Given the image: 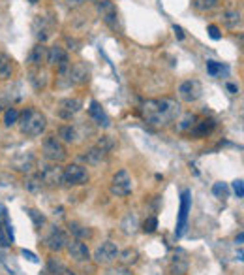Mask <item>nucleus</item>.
Segmentation results:
<instances>
[{"mask_svg":"<svg viewBox=\"0 0 244 275\" xmlns=\"http://www.w3.org/2000/svg\"><path fill=\"white\" fill-rule=\"evenodd\" d=\"M64 268H66V266L60 264L56 258H51V260H49V264H47V274L49 275H60L64 272Z\"/></svg>","mask_w":244,"mask_h":275,"instance_id":"obj_35","label":"nucleus"},{"mask_svg":"<svg viewBox=\"0 0 244 275\" xmlns=\"http://www.w3.org/2000/svg\"><path fill=\"white\" fill-rule=\"evenodd\" d=\"M42 151H43V157L49 160V162H53V164L64 162L66 157H68L64 143L56 136H47L45 138V139H43V143H42Z\"/></svg>","mask_w":244,"mask_h":275,"instance_id":"obj_3","label":"nucleus"},{"mask_svg":"<svg viewBox=\"0 0 244 275\" xmlns=\"http://www.w3.org/2000/svg\"><path fill=\"white\" fill-rule=\"evenodd\" d=\"M11 243H13V241L10 240V236L6 232L4 224H0V245H2V247H10Z\"/></svg>","mask_w":244,"mask_h":275,"instance_id":"obj_40","label":"nucleus"},{"mask_svg":"<svg viewBox=\"0 0 244 275\" xmlns=\"http://www.w3.org/2000/svg\"><path fill=\"white\" fill-rule=\"evenodd\" d=\"M214 127H216V121H214V119H203V121H197V123L193 125V128L190 130V134L193 138H203V136H207V134H211L214 130Z\"/></svg>","mask_w":244,"mask_h":275,"instance_id":"obj_18","label":"nucleus"},{"mask_svg":"<svg viewBox=\"0 0 244 275\" xmlns=\"http://www.w3.org/2000/svg\"><path fill=\"white\" fill-rule=\"evenodd\" d=\"M227 89L231 91V95H237V93H239V87H237V85H233V83L227 85Z\"/></svg>","mask_w":244,"mask_h":275,"instance_id":"obj_46","label":"nucleus"},{"mask_svg":"<svg viewBox=\"0 0 244 275\" xmlns=\"http://www.w3.org/2000/svg\"><path fill=\"white\" fill-rule=\"evenodd\" d=\"M21 254L27 258V260H30V262H38V256H36L34 253H30V251H27V249H23Z\"/></svg>","mask_w":244,"mask_h":275,"instance_id":"obj_43","label":"nucleus"},{"mask_svg":"<svg viewBox=\"0 0 244 275\" xmlns=\"http://www.w3.org/2000/svg\"><path fill=\"white\" fill-rule=\"evenodd\" d=\"M90 77V70L86 68L85 64L77 63L74 66H70V79H72V85H83L88 81Z\"/></svg>","mask_w":244,"mask_h":275,"instance_id":"obj_16","label":"nucleus"},{"mask_svg":"<svg viewBox=\"0 0 244 275\" xmlns=\"http://www.w3.org/2000/svg\"><path fill=\"white\" fill-rule=\"evenodd\" d=\"M96 8H98V13H100L102 21L106 23L107 27L117 29L118 27V10L111 0H100Z\"/></svg>","mask_w":244,"mask_h":275,"instance_id":"obj_8","label":"nucleus"},{"mask_svg":"<svg viewBox=\"0 0 244 275\" xmlns=\"http://www.w3.org/2000/svg\"><path fill=\"white\" fill-rule=\"evenodd\" d=\"M13 166H15V170H21V172H30L32 166H34V157L30 153H27L21 157V160H15Z\"/></svg>","mask_w":244,"mask_h":275,"instance_id":"obj_30","label":"nucleus"},{"mask_svg":"<svg viewBox=\"0 0 244 275\" xmlns=\"http://www.w3.org/2000/svg\"><path fill=\"white\" fill-rule=\"evenodd\" d=\"M30 83L34 85V89H36V91H40V89H43L45 83H47V74L43 72L42 68H36V70L32 72Z\"/></svg>","mask_w":244,"mask_h":275,"instance_id":"obj_27","label":"nucleus"},{"mask_svg":"<svg viewBox=\"0 0 244 275\" xmlns=\"http://www.w3.org/2000/svg\"><path fill=\"white\" fill-rule=\"evenodd\" d=\"M156 228H158V219H156V217H150V219H147L145 224H143V230H145V232H149V234L154 232Z\"/></svg>","mask_w":244,"mask_h":275,"instance_id":"obj_39","label":"nucleus"},{"mask_svg":"<svg viewBox=\"0 0 244 275\" xmlns=\"http://www.w3.org/2000/svg\"><path fill=\"white\" fill-rule=\"evenodd\" d=\"M195 123H197V117L193 115V113H186V115H184L181 121H179L177 130H179V132H190Z\"/></svg>","mask_w":244,"mask_h":275,"instance_id":"obj_28","label":"nucleus"},{"mask_svg":"<svg viewBox=\"0 0 244 275\" xmlns=\"http://www.w3.org/2000/svg\"><path fill=\"white\" fill-rule=\"evenodd\" d=\"M28 2H30V4H38V2H40V0H28Z\"/></svg>","mask_w":244,"mask_h":275,"instance_id":"obj_50","label":"nucleus"},{"mask_svg":"<svg viewBox=\"0 0 244 275\" xmlns=\"http://www.w3.org/2000/svg\"><path fill=\"white\" fill-rule=\"evenodd\" d=\"M45 187L43 185V181L40 175H27L25 177V189L32 194H36V192H42V189Z\"/></svg>","mask_w":244,"mask_h":275,"instance_id":"obj_22","label":"nucleus"},{"mask_svg":"<svg viewBox=\"0 0 244 275\" xmlns=\"http://www.w3.org/2000/svg\"><path fill=\"white\" fill-rule=\"evenodd\" d=\"M64 172V183L66 185H85L88 181V172L81 164H68Z\"/></svg>","mask_w":244,"mask_h":275,"instance_id":"obj_7","label":"nucleus"},{"mask_svg":"<svg viewBox=\"0 0 244 275\" xmlns=\"http://www.w3.org/2000/svg\"><path fill=\"white\" fill-rule=\"evenodd\" d=\"M106 157H107L106 151H102V149H98V147H92L83 155V160H85L86 164H90V166H96V164H100L102 160H106Z\"/></svg>","mask_w":244,"mask_h":275,"instance_id":"obj_20","label":"nucleus"},{"mask_svg":"<svg viewBox=\"0 0 244 275\" xmlns=\"http://www.w3.org/2000/svg\"><path fill=\"white\" fill-rule=\"evenodd\" d=\"M83 107V102L79 98H64L58 102V107H56V113L60 119H72L75 113H79Z\"/></svg>","mask_w":244,"mask_h":275,"instance_id":"obj_11","label":"nucleus"},{"mask_svg":"<svg viewBox=\"0 0 244 275\" xmlns=\"http://www.w3.org/2000/svg\"><path fill=\"white\" fill-rule=\"evenodd\" d=\"M27 213H28V217L32 219V222L36 224V226H42V224H45V217H43L42 213L38 211V209H27Z\"/></svg>","mask_w":244,"mask_h":275,"instance_id":"obj_38","label":"nucleus"},{"mask_svg":"<svg viewBox=\"0 0 244 275\" xmlns=\"http://www.w3.org/2000/svg\"><path fill=\"white\" fill-rule=\"evenodd\" d=\"M13 75V61L8 55L0 53V79H10Z\"/></svg>","mask_w":244,"mask_h":275,"instance_id":"obj_21","label":"nucleus"},{"mask_svg":"<svg viewBox=\"0 0 244 275\" xmlns=\"http://www.w3.org/2000/svg\"><path fill=\"white\" fill-rule=\"evenodd\" d=\"M107 275H130L126 270H117V272H109Z\"/></svg>","mask_w":244,"mask_h":275,"instance_id":"obj_47","label":"nucleus"},{"mask_svg":"<svg viewBox=\"0 0 244 275\" xmlns=\"http://www.w3.org/2000/svg\"><path fill=\"white\" fill-rule=\"evenodd\" d=\"M141 115L143 119L154 125V127H163L169 125L181 115V104L171 98H154V100H145L141 104Z\"/></svg>","mask_w":244,"mask_h":275,"instance_id":"obj_1","label":"nucleus"},{"mask_svg":"<svg viewBox=\"0 0 244 275\" xmlns=\"http://www.w3.org/2000/svg\"><path fill=\"white\" fill-rule=\"evenodd\" d=\"M222 21L223 25L227 27V29H237V27H241V23H243V19H241V13L235 10H229L225 11L222 15Z\"/></svg>","mask_w":244,"mask_h":275,"instance_id":"obj_23","label":"nucleus"},{"mask_svg":"<svg viewBox=\"0 0 244 275\" xmlns=\"http://www.w3.org/2000/svg\"><path fill=\"white\" fill-rule=\"evenodd\" d=\"M17 121H19V111L15 107H8L6 113H4V127H13V125H17Z\"/></svg>","mask_w":244,"mask_h":275,"instance_id":"obj_31","label":"nucleus"},{"mask_svg":"<svg viewBox=\"0 0 244 275\" xmlns=\"http://www.w3.org/2000/svg\"><path fill=\"white\" fill-rule=\"evenodd\" d=\"M122 230H124V234H136V230H137V217L130 213L122 221Z\"/></svg>","mask_w":244,"mask_h":275,"instance_id":"obj_32","label":"nucleus"},{"mask_svg":"<svg viewBox=\"0 0 244 275\" xmlns=\"http://www.w3.org/2000/svg\"><path fill=\"white\" fill-rule=\"evenodd\" d=\"M75 138H77V132L72 125H64V127L58 128V139L62 143H74Z\"/></svg>","mask_w":244,"mask_h":275,"instance_id":"obj_24","label":"nucleus"},{"mask_svg":"<svg viewBox=\"0 0 244 275\" xmlns=\"http://www.w3.org/2000/svg\"><path fill=\"white\" fill-rule=\"evenodd\" d=\"M45 63H49L51 66H56V70H60V68H66V66H70V57L68 53L64 51L60 45H53V47H49L47 49V61Z\"/></svg>","mask_w":244,"mask_h":275,"instance_id":"obj_12","label":"nucleus"},{"mask_svg":"<svg viewBox=\"0 0 244 275\" xmlns=\"http://www.w3.org/2000/svg\"><path fill=\"white\" fill-rule=\"evenodd\" d=\"M47 61V47L43 43H36L28 53V63L34 66V68H42V64Z\"/></svg>","mask_w":244,"mask_h":275,"instance_id":"obj_17","label":"nucleus"},{"mask_svg":"<svg viewBox=\"0 0 244 275\" xmlns=\"http://www.w3.org/2000/svg\"><path fill=\"white\" fill-rule=\"evenodd\" d=\"M213 192L214 196H218V198H227L229 196V191H227V185L225 183H214Z\"/></svg>","mask_w":244,"mask_h":275,"instance_id":"obj_37","label":"nucleus"},{"mask_svg":"<svg viewBox=\"0 0 244 275\" xmlns=\"http://www.w3.org/2000/svg\"><path fill=\"white\" fill-rule=\"evenodd\" d=\"M34 31H36V38L40 40V43H43L47 38H49V34H51V27L47 25V17H42V15H38L36 17V21H34Z\"/></svg>","mask_w":244,"mask_h":275,"instance_id":"obj_19","label":"nucleus"},{"mask_svg":"<svg viewBox=\"0 0 244 275\" xmlns=\"http://www.w3.org/2000/svg\"><path fill=\"white\" fill-rule=\"evenodd\" d=\"M66 251H68V254H70V258H74L75 262H85V260L90 258V251H88L86 243H83V240L68 241Z\"/></svg>","mask_w":244,"mask_h":275,"instance_id":"obj_13","label":"nucleus"},{"mask_svg":"<svg viewBox=\"0 0 244 275\" xmlns=\"http://www.w3.org/2000/svg\"><path fill=\"white\" fill-rule=\"evenodd\" d=\"M88 113H90V117L96 121V125L102 128H109V125H111V119L107 117V113L104 111V107L100 106L96 100H92L90 102V107H88Z\"/></svg>","mask_w":244,"mask_h":275,"instance_id":"obj_15","label":"nucleus"},{"mask_svg":"<svg viewBox=\"0 0 244 275\" xmlns=\"http://www.w3.org/2000/svg\"><path fill=\"white\" fill-rule=\"evenodd\" d=\"M177 93H179L181 100H184V102H195V100L201 98L203 85L199 83L197 79H186V81H182V83L179 85Z\"/></svg>","mask_w":244,"mask_h":275,"instance_id":"obj_6","label":"nucleus"},{"mask_svg":"<svg viewBox=\"0 0 244 275\" xmlns=\"http://www.w3.org/2000/svg\"><path fill=\"white\" fill-rule=\"evenodd\" d=\"M117 258H118V249L113 241L102 243L98 249H96V253H94V260L98 262V264H104V266L113 264Z\"/></svg>","mask_w":244,"mask_h":275,"instance_id":"obj_10","label":"nucleus"},{"mask_svg":"<svg viewBox=\"0 0 244 275\" xmlns=\"http://www.w3.org/2000/svg\"><path fill=\"white\" fill-rule=\"evenodd\" d=\"M207 72H209V75H213V77H218V75H222V72H227V68H223L222 63L207 61Z\"/></svg>","mask_w":244,"mask_h":275,"instance_id":"obj_33","label":"nucleus"},{"mask_svg":"<svg viewBox=\"0 0 244 275\" xmlns=\"http://www.w3.org/2000/svg\"><path fill=\"white\" fill-rule=\"evenodd\" d=\"M233 191H235V194H237V198H243V196H244L243 179H235L233 181Z\"/></svg>","mask_w":244,"mask_h":275,"instance_id":"obj_41","label":"nucleus"},{"mask_svg":"<svg viewBox=\"0 0 244 275\" xmlns=\"http://www.w3.org/2000/svg\"><path fill=\"white\" fill-rule=\"evenodd\" d=\"M70 232L75 236V240H85V238H92V230L90 228H85V226H81V224H77V222H70Z\"/></svg>","mask_w":244,"mask_h":275,"instance_id":"obj_26","label":"nucleus"},{"mask_svg":"<svg viewBox=\"0 0 244 275\" xmlns=\"http://www.w3.org/2000/svg\"><path fill=\"white\" fill-rule=\"evenodd\" d=\"M60 275H75L74 272H72V270H68V268H64V272Z\"/></svg>","mask_w":244,"mask_h":275,"instance_id":"obj_49","label":"nucleus"},{"mask_svg":"<svg viewBox=\"0 0 244 275\" xmlns=\"http://www.w3.org/2000/svg\"><path fill=\"white\" fill-rule=\"evenodd\" d=\"M139 258V253L136 249H132V247H128L126 251H122V253H118V260L122 262V266H132L136 264Z\"/></svg>","mask_w":244,"mask_h":275,"instance_id":"obj_25","label":"nucleus"},{"mask_svg":"<svg viewBox=\"0 0 244 275\" xmlns=\"http://www.w3.org/2000/svg\"><path fill=\"white\" fill-rule=\"evenodd\" d=\"M190 206H191V192L186 189L182 191L181 194V209H179V222H177V230H175V236L181 238L184 230H186V222H188V213H190Z\"/></svg>","mask_w":244,"mask_h":275,"instance_id":"obj_9","label":"nucleus"},{"mask_svg":"<svg viewBox=\"0 0 244 275\" xmlns=\"http://www.w3.org/2000/svg\"><path fill=\"white\" fill-rule=\"evenodd\" d=\"M173 31H175V36H177L179 40H184V32H182V29L179 27V25H175V27H173Z\"/></svg>","mask_w":244,"mask_h":275,"instance_id":"obj_45","label":"nucleus"},{"mask_svg":"<svg viewBox=\"0 0 244 275\" xmlns=\"http://www.w3.org/2000/svg\"><path fill=\"white\" fill-rule=\"evenodd\" d=\"M86 2H92V0H68V6L70 8H77V6H83Z\"/></svg>","mask_w":244,"mask_h":275,"instance_id":"obj_44","label":"nucleus"},{"mask_svg":"<svg viewBox=\"0 0 244 275\" xmlns=\"http://www.w3.org/2000/svg\"><path fill=\"white\" fill-rule=\"evenodd\" d=\"M186 270H188V262H186V258H182V256H173V266H171V272L173 275H184L186 274Z\"/></svg>","mask_w":244,"mask_h":275,"instance_id":"obj_29","label":"nucleus"},{"mask_svg":"<svg viewBox=\"0 0 244 275\" xmlns=\"http://www.w3.org/2000/svg\"><path fill=\"white\" fill-rule=\"evenodd\" d=\"M216 4H218V0H193V6L199 11L213 10V8H216Z\"/></svg>","mask_w":244,"mask_h":275,"instance_id":"obj_34","label":"nucleus"},{"mask_svg":"<svg viewBox=\"0 0 244 275\" xmlns=\"http://www.w3.org/2000/svg\"><path fill=\"white\" fill-rule=\"evenodd\" d=\"M209 36H211L213 40H220V38H222V32H220V29H218L216 25H211V27H209Z\"/></svg>","mask_w":244,"mask_h":275,"instance_id":"obj_42","label":"nucleus"},{"mask_svg":"<svg viewBox=\"0 0 244 275\" xmlns=\"http://www.w3.org/2000/svg\"><path fill=\"white\" fill-rule=\"evenodd\" d=\"M19 130L21 134L28 138H36V136H42V132L47 127V119L43 115L42 111L34 109V107H27L23 113H19Z\"/></svg>","mask_w":244,"mask_h":275,"instance_id":"obj_2","label":"nucleus"},{"mask_svg":"<svg viewBox=\"0 0 244 275\" xmlns=\"http://www.w3.org/2000/svg\"><path fill=\"white\" fill-rule=\"evenodd\" d=\"M243 240H244V234L241 232V234H239V236H237V243H239V245H243Z\"/></svg>","mask_w":244,"mask_h":275,"instance_id":"obj_48","label":"nucleus"},{"mask_svg":"<svg viewBox=\"0 0 244 275\" xmlns=\"http://www.w3.org/2000/svg\"><path fill=\"white\" fill-rule=\"evenodd\" d=\"M111 192L118 196V198H124L132 192V177L126 170H118L117 173L113 175L111 179Z\"/></svg>","mask_w":244,"mask_h":275,"instance_id":"obj_5","label":"nucleus"},{"mask_svg":"<svg viewBox=\"0 0 244 275\" xmlns=\"http://www.w3.org/2000/svg\"><path fill=\"white\" fill-rule=\"evenodd\" d=\"M96 147L98 149H102V151H106V153H109L111 149L115 147V141L111 139L109 136H104V138H100L98 139V143H96Z\"/></svg>","mask_w":244,"mask_h":275,"instance_id":"obj_36","label":"nucleus"},{"mask_svg":"<svg viewBox=\"0 0 244 275\" xmlns=\"http://www.w3.org/2000/svg\"><path fill=\"white\" fill-rule=\"evenodd\" d=\"M45 245H47V249H49V251L58 253V251L66 249V245H68V238H66V234H64L60 228H56V226H54L53 230L49 232V236L45 238Z\"/></svg>","mask_w":244,"mask_h":275,"instance_id":"obj_14","label":"nucleus"},{"mask_svg":"<svg viewBox=\"0 0 244 275\" xmlns=\"http://www.w3.org/2000/svg\"><path fill=\"white\" fill-rule=\"evenodd\" d=\"M40 177H42L43 185H49V187H60L64 185V172L58 164H43L40 168Z\"/></svg>","mask_w":244,"mask_h":275,"instance_id":"obj_4","label":"nucleus"}]
</instances>
